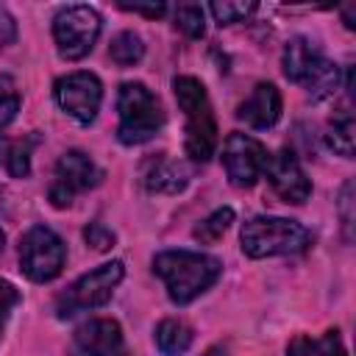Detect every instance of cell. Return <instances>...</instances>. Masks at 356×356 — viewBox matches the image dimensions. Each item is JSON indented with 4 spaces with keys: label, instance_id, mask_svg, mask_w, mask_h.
I'll use <instances>...</instances> for the list:
<instances>
[{
    "label": "cell",
    "instance_id": "obj_1",
    "mask_svg": "<svg viewBox=\"0 0 356 356\" xmlns=\"http://www.w3.org/2000/svg\"><path fill=\"white\" fill-rule=\"evenodd\" d=\"M153 273L164 281L170 300L186 306L217 284L222 261L197 250H161L153 259Z\"/></svg>",
    "mask_w": 356,
    "mask_h": 356
},
{
    "label": "cell",
    "instance_id": "obj_2",
    "mask_svg": "<svg viewBox=\"0 0 356 356\" xmlns=\"http://www.w3.org/2000/svg\"><path fill=\"white\" fill-rule=\"evenodd\" d=\"M172 92H175L178 108L186 117L184 150L195 164H203L214 156V147H217V122H214L206 86L192 75H178L172 81Z\"/></svg>",
    "mask_w": 356,
    "mask_h": 356
},
{
    "label": "cell",
    "instance_id": "obj_3",
    "mask_svg": "<svg viewBox=\"0 0 356 356\" xmlns=\"http://www.w3.org/2000/svg\"><path fill=\"white\" fill-rule=\"evenodd\" d=\"M281 67L292 83H300L312 95V100L331 97L342 83L339 67L306 36H292L286 42Z\"/></svg>",
    "mask_w": 356,
    "mask_h": 356
},
{
    "label": "cell",
    "instance_id": "obj_4",
    "mask_svg": "<svg viewBox=\"0 0 356 356\" xmlns=\"http://www.w3.org/2000/svg\"><path fill=\"white\" fill-rule=\"evenodd\" d=\"M239 245H242V253L250 259L292 256V253H303L312 245V234L298 220L259 214L242 225Z\"/></svg>",
    "mask_w": 356,
    "mask_h": 356
},
{
    "label": "cell",
    "instance_id": "obj_5",
    "mask_svg": "<svg viewBox=\"0 0 356 356\" xmlns=\"http://www.w3.org/2000/svg\"><path fill=\"white\" fill-rule=\"evenodd\" d=\"M117 139L122 145H142L153 139L164 125V108L161 100L142 83V81H125L117 92Z\"/></svg>",
    "mask_w": 356,
    "mask_h": 356
},
{
    "label": "cell",
    "instance_id": "obj_6",
    "mask_svg": "<svg viewBox=\"0 0 356 356\" xmlns=\"http://www.w3.org/2000/svg\"><path fill=\"white\" fill-rule=\"evenodd\" d=\"M125 275V264L120 259H111L89 273H83L78 281H72L58 298H56V312L58 317H72L86 309L106 306L117 289V284Z\"/></svg>",
    "mask_w": 356,
    "mask_h": 356
},
{
    "label": "cell",
    "instance_id": "obj_7",
    "mask_svg": "<svg viewBox=\"0 0 356 356\" xmlns=\"http://www.w3.org/2000/svg\"><path fill=\"white\" fill-rule=\"evenodd\" d=\"M100 28H103V19L92 6H83V3L64 6L53 17V39H56L58 56L67 61H81L83 56H89L100 36Z\"/></svg>",
    "mask_w": 356,
    "mask_h": 356
},
{
    "label": "cell",
    "instance_id": "obj_8",
    "mask_svg": "<svg viewBox=\"0 0 356 356\" xmlns=\"http://www.w3.org/2000/svg\"><path fill=\"white\" fill-rule=\"evenodd\" d=\"M64 264H67V245L53 228L33 225L22 234V239H19V270L31 281L47 284V281L61 275Z\"/></svg>",
    "mask_w": 356,
    "mask_h": 356
},
{
    "label": "cell",
    "instance_id": "obj_9",
    "mask_svg": "<svg viewBox=\"0 0 356 356\" xmlns=\"http://www.w3.org/2000/svg\"><path fill=\"white\" fill-rule=\"evenodd\" d=\"M53 97L67 117H72L78 125H89V122H95V117L100 111L103 83L95 72L78 70V72L61 75L53 83Z\"/></svg>",
    "mask_w": 356,
    "mask_h": 356
},
{
    "label": "cell",
    "instance_id": "obj_10",
    "mask_svg": "<svg viewBox=\"0 0 356 356\" xmlns=\"http://www.w3.org/2000/svg\"><path fill=\"white\" fill-rule=\"evenodd\" d=\"M267 161H270V153L259 139H253L248 134H239V131L225 136V142H222V167H225V175L234 186L250 189L264 175Z\"/></svg>",
    "mask_w": 356,
    "mask_h": 356
},
{
    "label": "cell",
    "instance_id": "obj_11",
    "mask_svg": "<svg viewBox=\"0 0 356 356\" xmlns=\"http://www.w3.org/2000/svg\"><path fill=\"white\" fill-rule=\"evenodd\" d=\"M264 175H267V181H270L273 192H275L284 203L300 206V203H306L309 195H312V184H309V178H306V172H303V167H300V161L295 159V153H292L289 147H284V150H278L275 156H270V161H267V167H264Z\"/></svg>",
    "mask_w": 356,
    "mask_h": 356
},
{
    "label": "cell",
    "instance_id": "obj_12",
    "mask_svg": "<svg viewBox=\"0 0 356 356\" xmlns=\"http://www.w3.org/2000/svg\"><path fill=\"white\" fill-rule=\"evenodd\" d=\"M75 348L89 353V356H128L122 328L117 320L100 317L78 325L75 331Z\"/></svg>",
    "mask_w": 356,
    "mask_h": 356
},
{
    "label": "cell",
    "instance_id": "obj_13",
    "mask_svg": "<svg viewBox=\"0 0 356 356\" xmlns=\"http://www.w3.org/2000/svg\"><path fill=\"white\" fill-rule=\"evenodd\" d=\"M281 117V92L275 83H256L253 92L236 106V120L250 128H273Z\"/></svg>",
    "mask_w": 356,
    "mask_h": 356
},
{
    "label": "cell",
    "instance_id": "obj_14",
    "mask_svg": "<svg viewBox=\"0 0 356 356\" xmlns=\"http://www.w3.org/2000/svg\"><path fill=\"white\" fill-rule=\"evenodd\" d=\"M189 178H192L189 167L178 159H170L167 153L147 159L142 167V184L153 195H178L181 189H186Z\"/></svg>",
    "mask_w": 356,
    "mask_h": 356
},
{
    "label": "cell",
    "instance_id": "obj_15",
    "mask_svg": "<svg viewBox=\"0 0 356 356\" xmlns=\"http://www.w3.org/2000/svg\"><path fill=\"white\" fill-rule=\"evenodd\" d=\"M100 178H103V170L83 150H67L56 161V181L53 184L67 189L70 195H78V192L97 186Z\"/></svg>",
    "mask_w": 356,
    "mask_h": 356
},
{
    "label": "cell",
    "instance_id": "obj_16",
    "mask_svg": "<svg viewBox=\"0 0 356 356\" xmlns=\"http://www.w3.org/2000/svg\"><path fill=\"white\" fill-rule=\"evenodd\" d=\"M153 339H156V348L161 350V356H181L192 348V339H195V331L184 323V320H175V317H167L156 325L153 331Z\"/></svg>",
    "mask_w": 356,
    "mask_h": 356
},
{
    "label": "cell",
    "instance_id": "obj_17",
    "mask_svg": "<svg viewBox=\"0 0 356 356\" xmlns=\"http://www.w3.org/2000/svg\"><path fill=\"white\" fill-rule=\"evenodd\" d=\"M286 356H348V353H345V345L339 339V331L331 328V331H325L317 339L303 337V334L295 337V339H289Z\"/></svg>",
    "mask_w": 356,
    "mask_h": 356
},
{
    "label": "cell",
    "instance_id": "obj_18",
    "mask_svg": "<svg viewBox=\"0 0 356 356\" xmlns=\"http://www.w3.org/2000/svg\"><path fill=\"white\" fill-rule=\"evenodd\" d=\"M39 136H22V139H3L0 142V164L8 170L11 178H25L31 172V150Z\"/></svg>",
    "mask_w": 356,
    "mask_h": 356
},
{
    "label": "cell",
    "instance_id": "obj_19",
    "mask_svg": "<svg viewBox=\"0 0 356 356\" xmlns=\"http://www.w3.org/2000/svg\"><path fill=\"white\" fill-rule=\"evenodd\" d=\"M323 139H325L328 150H334L337 156H345V159L353 156V117L348 108H342L331 117Z\"/></svg>",
    "mask_w": 356,
    "mask_h": 356
},
{
    "label": "cell",
    "instance_id": "obj_20",
    "mask_svg": "<svg viewBox=\"0 0 356 356\" xmlns=\"http://www.w3.org/2000/svg\"><path fill=\"white\" fill-rule=\"evenodd\" d=\"M142 56H145V42L134 31H120L108 44V58L117 67H134L142 61Z\"/></svg>",
    "mask_w": 356,
    "mask_h": 356
},
{
    "label": "cell",
    "instance_id": "obj_21",
    "mask_svg": "<svg viewBox=\"0 0 356 356\" xmlns=\"http://www.w3.org/2000/svg\"><path fill=\"white\" fill-rule=\"evenodd\" d=\"M231 222H234V209L222 206V209L211 211L206 220H200V222L195 225L192 236H195L197 242H203V245H214V242L231 228Z\"/></svg>",
    "mask_w": 356,
    "mask_h": 356
},
{
    "label": "cell",
    "instance_id": "obj_22",
    "mask_svg": "<svg viewBox=\"0 0 356 356\" xmlns=\"http://www.w3.org/2000/svg\"><path fill=\"white\" fill-rule=\"evenodd\" d=\"M175 28L189 39H200L206 33V14L195 3H184L175 8Z\"/></svg>",
    "mask_w": 356,
    "mask_h": 356
},
{
    "label": "cell",
    "instance_id": "obj_23",
    "mask_svg": "<svg viewBox=\"0 0 356 356\" xmlns=\"http://www.w3.org/2000/svg\"><path fill=\"white\" fill-rule=\"evenodd\" d=\"M211 17L217 25H234V22H245L253 11H256V3H231V0H217L209 6Z\"/></svg>",
    "mask_w": 356,
    "mask_h": 356
},
{
    "label": "cell",
    "instance_id": "obj_24",
    "mask_svg": "<svg viewBox=\"0 0 356 356\" xmlns=\"http://www.w3.org/2000/svg\"><path fill=\"white\" fill-rule=\"evenodd\" d=\"M19 111V92L11 75H0V131L14 122Z\"/></svg>",
    "mask_w": 356,
    "mask_h": 356
},
{
    "label": "cell",
    "instance_id": "obj_25",
    "mask_svg": "<svg viewBox=\"0 0 356 356\" xmlns=\"http://www.w3.org/2000/svg\"><path fill=\"white\" fill-rule=\"evenodd\" d=\"M83 239H86V245H89L92 250H97V253L111 250V248H114V242H117L114 231H111V228H106L103 222H89V225L83 228Z\"/></svg>",
    "mask_w": 356,
    "mask_h": 356
},
{
    "label": "cell",
    "instance_id": "obj_26",
    "mask_svg": "<svg viewBox=\"0 0 356 356\" xmlns=\"http://www.w3.org/2000/svg\"><path fill=\"white\" fill-rule=\"evenodd\" d=\"M22 300V295H19V289L11 284V281H3L0 278V334H3V328H6V323H8V317H11V312H14V306Z\"/></svg>",
    "mask_w": 356,
    "mask_h": 356
},
{
    "label": "cell",
    "instance_id": "obj_27",
    "mask_svg": "<svg viewBox=\"0 0 356 356\" xmlns=\"http://www.w3.org/2000/svg\"><path fill=\"white\" fill-rule=\"evenodd\" d=\"M353 181H348L345 186H342V192H339V214H342V225H345V234L350 236V225H353Z\"/></svg>",
    "mask_w": 356,
    "mask_h": 356
},
{
    "label": "cell",
    "instance_id": "obj_28",
    "mask_svg": "<svg viewBox=\"0 0 356 356\" xmlns=\"http://www.w3.org/2000/svg\"><path fill=\"white\" fill-rule=\"evenodd\" d=\"M122 11H131V14H142L147 19H156V17H164L167 6L164 3H117Z\"/></svg>",
    "mask_w": 356,
    "mask_h": 356
},
{
    "label": "cell",
    "instance_id": "obj_29",
    "mask_svg": "<svg viewBox=\"0 0 356 356\" xmlns=\"http://www.w3.org/2000/svg\"><path fill=\"white\" fill-rule=\"evenodd\" d=\"M345 25H348V28H353V6H348V8H345Z\"/></svg>",
    "mask_w": 356,
    "mask_h": 356
},
{
    "label": "cell",
    "instance_id": "obj_30",
    "mask_svg": "<svg viewBox=\"0 0 356 356\" xmlns=\"http://www.w3.org/2000/svg\"><path fill=\"white\" fill-rule=\"evenodd\" d=\"M3 245H6V234L0 231V250H3Z\"/></svg>",
    "mask_w": 356,
    "mask_h": 356
},
{
    "label": "cell",
    "instance_id": "obj_31",
    "mask_svg": "<svg viewBox=\"0 0 356 356\" xmlns=\"http://www.w3.org/2000/svg\"><path fill=\"white\" fill-rule=\"evenodd\" d=\"M72 356H89V353H83V350H75V353H72Z\"/></svg>",
    "mask_w": 356,
    "mask_h": 356
}]
</instances>
